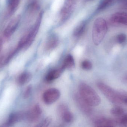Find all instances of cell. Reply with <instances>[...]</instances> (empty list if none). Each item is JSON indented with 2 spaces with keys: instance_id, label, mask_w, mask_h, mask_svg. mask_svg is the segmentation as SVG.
<instances>
[{
  "instance_id": "obj_1",
  "label": "cell",
  "mask_w": 127,
  "mask_h": 127,
  "mask_svg": "<svg viewBox=\"0 0 127 127\" xmlns=\"http://www.w3.org/2000/svg\"><path fill=\"white\" fill-rule=\"evenodd\" d=\"M78 94L91 107L97 106L100 103L101 99L97 93L86 84L82 83L80 84Z\"/></svg>"
},
{
  "instance_id": "obj_2",
  "label": "cell",
  "mask_w": 127,
  "mask_h": 127,
  "mask_svg": "<svg viewBox=\"0 0 127 127\" xmlns=\"http://www.w3.org/2000/svg\"><path fill=\"white\" fill-rule=\"evenodd\" d=\"M107 31V25L106 20L98 18L95 21L93 28V41L95 45H98L104 39Z\"/></svg>"
},
{
  "instance_id": "obj_3",
  "label": "cell",
  "mask_w": 127,
  "mask_h": 127,
  "mask_svg": "<svg viewBox=\"0 0 127 127\" xmlns=\"http://www.w3.org/2000/svg\"><path fill=\"white\" fill-rule=\"evenodd\" d=\"M97 86L110 101L113 103L123 104L126 93L117 91L103 83H98Z\"/></svg>"
},
{
  "instance_id": "obj_4",
  "label": "cell",
  "mask_w": 127,
  "mask_h": 127,
  "mask_svg": "<svg viewBox=\"0 0 127 127\" xmlns=\"http://www.w3.org/2000/svg\"><path fill=\"white\" fill-rule=\"evenodd\" d=\"M42 15H43V12L41 11L39 13L38 18L36 19V21L34 25H33L30 31L25 34L26 40L24 49H27L32 44L36 37V34H37V33L38 31L41 22Z\"/></svg>"
},
{
  "instance_id": "obj_5",
  "label": "cell",
  "mask_w": 127,
  "mask_h": 127,
  "mask_svg": "<svg viewBox=\"0 0 127 127\" xmlns=\"http://www.w3.org/2000/svg\"><path fill=\"white\" fill-rule=\"evenodd\" d=\"M61 95L60 91L56 88H51L46 90L43 94L42 98L45 103L50 105L55 103Z\"/></svg>"
},
{
  "instance_id": "obj_6",
  "label": "cell",
  "mask_w": 127,
  "mask_h": 127,
  "mask_svg": "<svg viewBox=\"0 0 127 127\" xmlns=\"http://www.w3.org/2000/svg\"><path fill=\"white\" fill-rule=\"evenodd\" d=\"M42 113V110L39 105L33 106L26 113V118L31 123L36 122L39 120Z\"/></svg>"
},
{
  "instance_id": "obj_7",
  "label": "cell",
  "mask_w": 127,
  "mask_h": 127,
  "mask_svg": "<svg viewBox=\"0 0 127 127\" xmlns=\"http://www.w3.org/2000/svg\"><path fill=\"white\" fill-rule=\"evenodd\" d=\"M58 111L63 121L64 122L70 123L74 121V116L69 111L68 106L66 104H60L58 107Z\"/></svg>"
},
{
  "instance_id": "obj_8",
  "label": "cell",
  "mask_w": 127,
  "mask_h": 127,
  "mask_svg": "<svg viewBox=\"0 0 127 127\" xmlns=\"http://www.w3.org/2000/svg\"><path fill=\"white\" fill-rule=\"evenodd\" d=\"M21 18V16L18 15L10 22L4 31L5 37L9 38L14 33L18 26Z\"/></svg>"
},
{
  "instance_id": "obj_9",
  "label": "cell",
  "mask_w": 127,
  "mask_h": 127,
  "mask_svg": "<svg viewBox=\"0 0 127 127\" xmlns=\"http://www.w3.org/2000/svg\"><path fill=\"white\" fill-rule=\"evenodd\" d=\"M75 2L65 1L60 12L61 21L64 22L68 18L73 12Z\"/></svg>"
},
{
  "instance_id": "obj_10",
  "label": "cell",
  "mask_w": 127,
  "mask_h": 127,
  "mask_svg": "<svg viewBox=\"0 0 127 127\" xmlns=\"http://www.w3.org/2000/svg\"><path fill=\"white\" fill-rule=\"evenodd\" d=\"M74 98L77 106L83 113L87 115H90L92 113V107L89 105L79 94H76Z\"/></svg>"
},
{
  "instance_id": "obj_11",
  "label": "cell",
  "mask_w": 127,
  "mask_h": 127,
  "mask_svg": "<svg viewBox=\"0 0 127 127\" xmlns=\"http://www.w3.org/2000/svg\"><path fill=\"white\" fill-rule=\"evenodd\" d=\"M110 20L113 23L127 26V13L125 12L116 13L112 15Z\"/></svg>"
},
{
  "instance_id": "obj_12",
  "label": "cell",
  "mask_w": 127,
  "mask_h": 127,
  "mask_svg": "<svg viewBox=\"0 0 127 127\" xmlns=\"http://www.w3.org/2000/svg\"><path fill=\"white\" fill-rule=\"evenodd\" d=\"M26 113L23 112H19L11 114L6 123L7 126L12 125L19 122L26 118Z\"/></svg>"
},
{
  "instance_id": "obj_13",
  "label": "cell",
  "mask_w": 127,
  "mask_h": 127,
  "mask_svg": "<svg viewBox=\"0 0 127 127\" xmlns=\"http://www.w3.org/2000/svg\"><path fill=\"white\" fill-rule=\"evenodd\" d=\"M94 124L96 127H115L117 123L116 121L102 118L96 119L94 122Z\"/></svg>"
},
{
  "instance_id": "obj_14",
  "label": "cell",
  "mask_w": 127,
  "mask_h": 127,
  "mask_svg": "<svg viewBox=\"0 0 127 127\" xmlns=\"http://www.w3.org/2000/svg\"><path fill=\"white\" fill-rule=\"evenodd\" d=\"M59 43V37L55 34H52L48 38L45 44V49L48 51L52 50L56 48Z\"/></svg>"
},
{
  "instance_id": "obj_15",
  "label": "cell",
  "mask_w": 127,
  "mask_h": 127,
  "mask_svg": "<svg viewBox=\"0 0 127 127\" xmlns=\"http://www.w3.org/2000/svg\"><path fill=\"white\" fill-rule=\"evenodd\" d=\"M65 69L61 67L60 68L54 69L50 71L45 77V80L47 82H51L56 80L62 75Z\"/></svg>"
},
{
  "instance_id": "obj_16",
  "label": "cell",
  "mask_w": 127,
  "mask_h": 127,
  "mask_svg": "<svg viewBox=\"0 0 127 127\" xmlns=\"http://www.w3.org/2000/svg\"><path fill=\"white\" fill-rule=\"evenodd\" d=\"M75 65V63L73 56L71 54H68L65 58L62 67L65 70L66 69L71 70L74 68Z\"/></svg>"
},
{
  "instance_id": "obj_17",
  "label": "cell",
  "mask_w": 127,
  "mask_h": 127,
  "mask_svg": "<svg viewBox=\"0 0 127 127\" xmlns=\"http://www.w3.org/2000/svg\"><path fill=\"white\" fill-rule=\"evenodd\" d=\"M32 78L31 73L29 72H24L22 73L18 77V83L19 85H24L30 82Z\"/></svg>"
},
{
  "instance_id": "obj_18",
  "label": "cell",
  "mask_w": 127,
  "mask_h": 127,
  "mask_svg": "<svg viewBox=\"0 0 127 127\" xmlns=\"http://www.w3.org/2000/svg\"><path fill=\"white\" fill-rule=\"evenodd\" d=\"M86 23L85 21L81 22L74 30L73 36L76 37H78L82 36L86 29Z\"/></svg>"
},
{
  "instance_id": "obj_19",
  "label": "cell",
  "mask_w": 127,
  "mask_h": 127,
  "mask_svg": "<svg viewBox=\"0 0 127 127\" xmlns=\"http://www.w3.org/2000/svg\"><path fill=\"white\" fill-rule=\"evenodd\" d=\"M111 114L117 117H120L124 115L125 110L123 108L120 107H115L111 109Z\"/></svg>"
},
{
  "instance_id": "obj_20",
  "label": "cell",
  "mask_w": 127,
  "mask_h": 127,
  "mask_svg": "<svg viewBox=\"0 0 127 127\" xmlns=\"http://www.w3.org/2000/svg\"><path fill=\"white\" fill-rule=\"evenodd\" d=\"M114 0H102L97 7V10H101L106 9L113 3Z\"/></svg>"
},
{
  "instance_id": "obj_21",
  "label": "cell",
  "mask_w": 127,
  "mask_h": 127,
  "mask_svg": "<svg viewBox=\"0 0 127 127\" xmlns=\"http://www.w3.org/2000/svg\"><path fill=\"white\" fill-rule=\"evenodd\" d=\"M52 121V118L51 116H48L45 118L43 121L41 122L38 125H36V127H48L51 124Z\"/></svg>"
},
{
  "instance_id": "obj_22",
  "label": "cell",
  "mask_w": 127,
  "mask_h": 127,
  "mask_svg": "<svg viewBox=\"0 0 127 127\" xmlns=\"http://www.w3.org/2000/svg\"><path fill=\"white\" fill-rule=\"evenodd\" d=\"M81 67L84 70L89 71L93 68V64L89 60H84L81 63Z\"/></svg>"
},
{
  "instance_id": "obj_23",
  "label": "cell",
  "mask_w": 127,
  "mask_h": 127,
  "mask_svg": "<svg viewBox=\"0 0 127 127\" xmlns=\"http://www.w3.org/2000/svg\"><path fill=\"white\" fill-rule=\"evenodd\" d=\"M127 39V36L124 33H121L117 36L116 41L119 44H122L126 42Z\"/></svg>"
},
{
  "instance_id": "obj_24",
  "label": "cell",
  "mask_w": 127,
  "mask_h": 127,
  "mask_svg": "<svg viewBox=\"0 0 127 127\" xmlns=\"http://www.w3.org/2000/svg\"><path fill=\"white\" fill-rule=\"evenodd\" d=\"M116 122L117 124H120L124 127H127V114L123 115L121 118Z\"/></svg>"
},
{
  "instance_id": "obj_25",
  "label": "cell",
  "mask_w": 127,
  "mask_h": 127,
  "mask_svg": "<svg viewBox=\"0 0 127 127\" xmlns=\"http://www.w3.org/2000/svg\"><path fill=\"white\" fill-rule=\"evenodd\" d=\"M32 91V86H28L26 88V89L25 90L24 92V94H23V97L24 98H28L30 96L31 94Z\"/></svg>"
},
{
  "instance_id": "obj_26",
  "label": "cell",
  "mask_w": 127,
  "mask_h": 127,
  "mask_svg": "<svg viewBox=\"0 0 127 127\" xmlns=\"http://www.w3.org/2000/svg\"><path fill=\"white\" fill-rule=\"evenodd\" d=\"M120 3L127 5V0H118Z\"/></svg>"
},
{
  "instance_id": "obj_27",
  "label": "cell",
  "mask_w": 127,
  "mask_h": 127,
  "mask_svg": "<svg viewBox=\"0 0 127 127\" xmlns=\"http://www.w3.org/2000/svg\"><path fill=\"white\" fill-rule=\"evenodd\" d=\"M2 46V41L1 39H0V51L1 50Z\"/></svg>"
},
{
  "instance_id": "obj_28",
  "label": "cell",
  "mask_w": 127,
  "mask_h": 127,
  "mask_svg": "<svg viewBox=\"0 0 127 127\" xmlns=\"http://www.w3.org/2000/svg\"><path fill=\"white\" fill-rule=\"evenodd\" d=\"M68 1H72V2H76V0H66Z\"/></svg>"
},
{
  "instance_id": "obj_29",
  "label": "cell",
  "mask_w": 127,
  "mask_h": 127,
  "mask_svg": "<svg viewBox=\"0 0 127 127\" xmlns=\"http://www.w3.org/2000/svg\"><path fill=\"white\" fill-rule=\"evenodd\" d=\"M85 1H90L93 0H85Z\"/></svg>"
}]
</instances>
